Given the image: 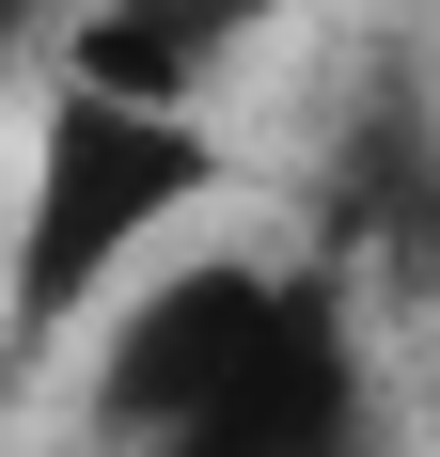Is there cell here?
Listing matches in <instances>:
<instances>
[{
	"label": "cell",
	"mask_w": 440,
	"mask_h": 457,
	"mask_svg": "<svg viewBox=\"0 0 440 457\" xmlns=\"http://www.w3.org/2000/svg\"><path fill=\"white\" fill-rule=\"evenodd\" d=\"M267 16H283V0H94V32H79L63 79L126 95V111H189V79H205L236 32H267Z\"/></svg>",
	"instance_id": "4"
},
{
	"label": "cell",
	"mask_w": 440,
	"mask_h": 457,
	"mask_svg": "<svg viewBox=\"0 0 440 457\" xmlns=\"http://www.w3.org/2000/svg\"><path fill=\"white\" fill-rule=\"evenodd\" d=\"M362 442H378V411H362V331H346V269H330V300L158 457H362Z\"/></svg>",
	"instance_id": "3"
},
{
	"label": "cell",
	"mask_w": 440,
	"mask_h": 457,
	"mask_svg": "<svg viewBox=\"0 0 440 457\" xmlns=\"http://www.w3.org/2000/svg\"><path fill=\"white\" fill-rule=\"evenodd\" d=\"M189 189H220V142L189 111H126V95H94V79H47L32 221H16V347H63L79 300L174 221Z\"/></svg>",
	"instance_id": "1"
},
{
	"label": "cell",
	"mask_w": 440,
	"mask_h": 457,
	"mask_svg": "<svg viewBox=\"0 0 440 457\" xmlns=\"http://www.w3.org/2000/svg\"><path fill=\"white\" fill-rule=\"evenodd\" d=\"M330 300V269H252V253H220V269H174L142 284L126 316H110V347H94V426L110 442H174V426H205L236 378L283 347V331Z\"/></svg>",
	"instance_id": "2"
}]
</instances>
